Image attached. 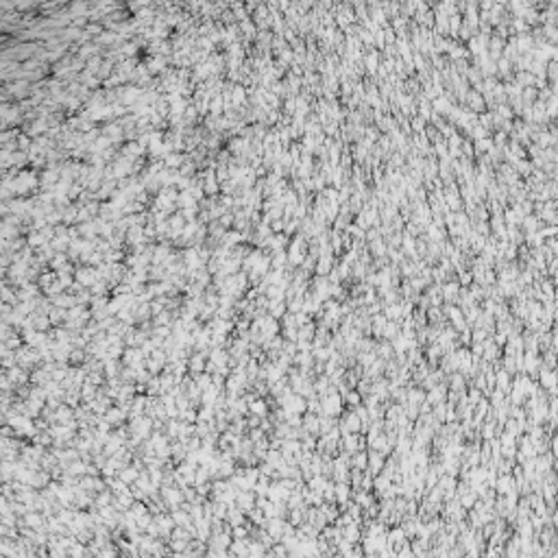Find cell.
<instances>
[{"mask_svg": "<svg viewBox=\"0 0 558 558\" xmlns=\"http://www.w3.org/2000/svg\"><path fill=\"white\" fill-rule=\"evenodd\" d=\"M325 410H327V412H336L338 410V397H329L327 401H325Z\"/></svg>", "mask_w": 558, "mask_h": 558, "instance_id": "cell-1", "label": "cell"}, {"mask_svg": "<svg viewBox=\"0 0 558 558\" xmlns=\"http://www.w3.org/2000/svg\"><path fill=\"white\" fill-rule=\"evenodd\" d=\"M336 493H338V500H340V502H345V500H347V493H349V488H347L345 484H340Z\"/></svg>", "mask_w": 558, "mask_h": 558, "instance_id": "cell-2", "label": "cell"}, {"mask_svg": "<svg viewBox=\"0 0 558 558\" xmlns=\"http://www.w3.org/2000/svg\"><path fill=\"white\" fill-rule=\"evenodd\" d=\"M347 427H351V430H356V427H358V421H356V417H354V415H349V417H347Z\"/></svg>", "mask_w": 558, "mask_h": 558, "instance_id": "cell-3", "label": "cell"}, {"mask_svg": "<svg viewBox=\"0 0 558 558\" xmlns=\"http://www.w3.org/2000/svg\"><path fill=\"white\" fill-rule=\"evenodd\" d=\"M395 558H412V552H410L408 547H403V552H399V554L395 556Z\"/></svg>", "mask_w": 558, "mask_h": 558, "instance_id": "cell-4", "label": "cell"}, {"mask_svg": "<svg viewBox=\"0 0 558 558\" xmlns=\"http://www.w3.org/2000/svg\"><path fill=\"white\" fill-rule=\"evenodd\" d=\"M334 558H347V556H342V554H336V556H334Z\"/></svg>", "mask_w": 558, "mask_h": 558, "instance_id": "cell-5", "label": "cell"}]
</instances>
